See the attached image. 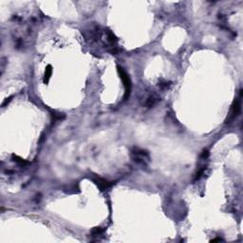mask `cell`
<instances>
[{
  "instance_id": "6da1fadb",
  "label": "cell",
  "mask_w": 243,
  "mask_h": 243,
  "mask_svg": "<svg viewBox=\"0 0 243 243\" xmlns=\"http://www.w3.org/2000/svg\"><path fill=\"white\" fill-rule=\"evenodd\" d=\"M131 158L135 163L139 164L146 165L149 161V155L146 151L140 149V148H134L131 151Z\"/></svg>"
},
{
  "instance_id": "7a4b0ae2",
  "label": "cell",
  "mask_w": 243,
  "mask_h": 243,
  "mask_svg": "<svg viewBox=\"0 0 243 243\" xmlns=\"http://www.w3.org/2000/svg\"><path fill=\"white\" fill-rule=\"evenodd\" d=\"M240 111H241V95L239 96V98H236L234 104H233L230 114L226 120V124H231L233 121H235V119H236L237 116L239 115Z\"/></svg>"
},
{
  "instance_id": "3957f363",
  "label": "cell",
  "mask_w": 243,
  "mask_h": 243,
  "mask_svg": "<svg viewBox=\"0 0 243 243\" xmlns=\"http://www.w3.org/2000/svg\"><path fill=\"white\" fill-rule=\"evenodd\" d=\"M118 72L120 74V77L121 79L123 80L124 82V88H125V95H124V98H127L129 94H130V90H131V84H130V78L128 74L126 73L124 70L123 69V68L121 67H118Z\"/></svg>"
},
{
  "instance_id": "277c9868",
  "label": "cell",
  "mask_w": 243,
  "mask_h": 243,
  "mask_svg": "<svg viewBox=\"0 0 243 243\" xmlns=\"http://www.w3.org/2000/svg\"><path fill=\"white\" fill-rule=\"evenodd\" d=\"M93 181L95 182V184H97V186L102 191H105L106 189H108L109 187L113 184L112 182H109V181L105 180H104L102 178H96V179L93 180Z\"/></svg>"
},
{
  "instance_id": "5b68a950",
  "label": "cell",
  "mask_w": 243,
  "mask_h": 243,
  "mask_svg": "<svg viewBox=\"0 0 243 243\" xmlns=\"http://www.w3.org/2000/svg\"><path fill=\"white\" fill-rule=\"evenodd\" d=\"M159 101V97L156 94H152L150 96H148V98L146 99L145 101V106L146 108H152Z\"/></svg>"
},
{
  "instance_id": "8992f818",
  "label": "cell",
  "mask_w": 243,
  "mask_h": 243,
  "mask_svg": "<svg viewBox=\"0 0 243 243\" xmlns=\"http://www.w3.org/2000/svg\"><path fill=\"white\" fill-rule=\"evenodd\" d=\"M13 161H15V163H17L18 164H20V165H26V164H28L29 163L27 161H25V160H23L22 158H20V157H18V156H16V155H13Z\"/></svg>"
},
{
  "instance_id": "52a82bcc",
  "label": "cell",
  "mask_w": 243,
  "mask_h": 243,
  "mask_svg": "<svg viewBox=\"0 0 243 243\" xmlns=\"http://www.w3.org/2000/svg\"><path fill=\"white\" fill-rule=\"evenodd\" d=\"M52 66H48L45 71V82H48L49 81V79L50 78V75H52Z\"/></svg>"
},
{
  "instance_id": "ba28073f",
  "label": "cell",
  "mask_w": 243,
  "mask_h": 243,
  "mask_svg": "<svg viewBox=\"0 0 243 243\" xmlns=\"http://www.w3.org/2000/svg\"><path fill=\"white\" fill-rule=\"evenodd\" d=\"M103 232H104V230L102 227H95L94 229L91 231V235H92L93 236H100Z\"/></svg>"
},
{
  "instance_id": "9c48e42d",
  "label": "cell",
  "mask_w": 243,
  "mask_h": 243,
  "mask_svg": "<svg viewBox=\"0 0 243 243\" xmlns=\"http://www.w3.org/2000/svg\"><path fill=\"white\" fill-rule=\"evenodd\" d=\"M205 169H206V167L205 166H202L201 168L197 172V174H196V178H195V180H200V177L203 175V173H204V171H205Z\"/></svg>"
},
{
  "instance_id": "30bf717a",
  "label": "cell",
  "mask_w": 243,
  "mask_h": 243,
  "mask_svg": "<svg viewBox=\"0 0 243 243\" xmlns=\"http://www.w3.org/2000/svg\"><path fill=\"white\" fill-rule=\"evenodd\" d=\"M170 85V84L169 83H167V82H163V83H160L159 84V87L161 88H163V89H165V88H168V87Z\"/></svg>"
}]
</instances>
